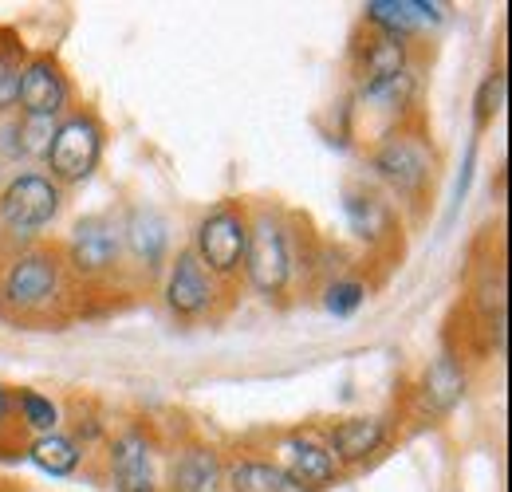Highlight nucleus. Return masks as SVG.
Instances as JSON below:
<instances>
[{"label": "nucleus", "instance_id": "nucleus-4", "mask_svg": "<svg viewBox=\"0 0 512 492\" xmlns=\"http://www.w3.org/2000/svg\"><path fill=\"white\" fill-rule=\"evenodd\" d=\"M249 248V213L241 205H217L209 209L193 229V256L213 280H233L245 268Z\"/></svg>", "mask_w": 512, "mask_h": 492}, {"label": "nucleus", "instance_id": "nucleus-8", "mask_svg": "<svg viewBox=\"0 0 512 492\" xmlns=\"http://www.w3.org/2000/svg\"><path fill=\"white\" fill-rule=\"evenodd\" d=\"M111 465V485L115 492H162V473H158V449L146 430H123L115 433L107 449Z\"/></svg>", "mask_w": 512, "mask_h": 492}, {"label": "nucleus", "instance_id": "nucleus-12", "mask_svg": "<svg viewBox=\"0 0 512 492\" xmlns=\"http://www.w3.org/2000/svg\"><path fill=\"white\" fill-rule=\"evenodd\" d=\"M323 445L335 457V465H367L386 445V422L383 418H371V414L339 418L335 426H327Z\"/></svg>", "mask_w": 512, "mask_h": 492}, {"label": "nucleus", "instance_id": "nucleus-14", "mask_svg": "<svg viewBox=\"0 0 512 492\" xmlns=\"http://www.w3.org/2000/svg\"><path fill=\"white\" fill-rule=\"evenodd\" d=\"M119 225H123V252L134 256L138 268L158 272L166 252H170V225H166V217L158 209H150V205H134L127 213V221H119Z\"/></svg>", "mask_w": 512, "mask_h": 492}, {"label": "nucleus", "instance_id": "nucleus-23", "mask_svg": "<svg viewBox=\"0 0 512 492\" xmlns=\"http://www.w3.org/2000/svg\"><path fill=\"white\" fill-rule=\"evenodd\" d=\"M505 91H509L505 71H489V75H485V83L477 87V99H473V119H477V126H481V130L493 123L497 115H501V107H505Z\"/></svg>", "mask_w": 512, "mask_h": 492}, {"label": "nucleus", "instance_id": "nucleus-15", "mask_svg": "<svg viewBox=\"0 0 512 492\" xmlns=\"http://www.w3.org/2000/svg\"><path fill=\"white\" fill-rule=\"evenodd\" d=\"M367 24L379 36H394V40H410L426 20L438 24L442 20V4H426V0H367L363 4Z\"/></svg>", "mask_w": 512, "mask_h": 492}, {"label": "nucleus", "instance_id": "nucleus-27", "mask_svg": "<svg viewBox=\"0 0 512 492\" xmlns=\"http://www.w3.org/2000/svg\"><path fill=\"white\" fill-rule=\"evenodd\" d=\"M0 189H4V174H0Z\"/></svg>", "mask_w": 512, "mask_h": 492}, {"label": "nucleus", "instance_id": "nucleus-25", "mask_svg": "<svg viewBox=\"0 0 512 492\" xmlns=\"http://www.w3.org/2000/svg\"><path fill=\"white\" fill-rule=\"evenodd\" d=\"M16 87H20V60L0 52V115L16 107Z\"/></svg>", "mask_w": 512, "mask_h": 492}, {"label": "nucleus", "instance_id": "nucleus-10", "mask_svg": "<svg viewBox=\"0 0 512 492\" xmlns=\"http://www.w3.org/2000/svg\"><path fill=\"white\" fill-rule=\"evenodd\" d=\"M276 469L284 473L288 489H304V492H320L327 485H335V477H339V465L327 453V445H323L320 437H308V433H296V437L280 441Z\"/></svg>", "mask_w": 512, "mask_h": 492}, {"label": "nucleus", "instance_id": "nucleus-18", "mask_svg": "<svg viewBox=\"0 0 512 492\" xmlns=\"http://www.w3.org/2000/svg\"><path fill=\"white\" fill-rule=\"evenodd\" d=\"M28 461L40 469V473H48V477H71L75 469H79V461H83V449H79V441L75 437H67V433H44V437H36L32 445H28Z\"/></svg>", "mask_w": 512, "mask_h": 492}, {"label": "nucleus", "instance_id": "nucleus-16", "mask_svg": "<svg viewBox=\"0 0 512 492\" xmlns=\"http://www.w3.org/2000/svg\"><path fill=\"white\" fill-rule=\"evenodd\" d=\"M422 402L430 414H449L465 398V367L457 355H438L422 374Z\"/></svg>", "mask_w": 512, "mask_h": 492}, {"label": "nucleus", "instance_id": "nucleus-22", "mask_svg": "<svg viewBox=\"0 0 512 492\" xmlns=\"http://www.w3.org/2000/svg\"><path fill=\"white\" fill-rule=\"evenodd\" d=\"M60 119H16V146H20V158H48V146H52V134H56Z\"/></svg>", "mask_w": 512, "mask_h": 492}, {"label": "nucleus", "instance_id": "nucleus-1", "mask_svg": "<svg viewBox=\"0 0 512 492\" xmlns=\"http://www.w3.org/2000/svg\"><path fill=\"white\" fill-rule=\"evenodd\" d=\"M64 256L56 248H20L0 272V304L16 315H40L64 292Z\"/></svg>", "mask_w": 512, "mask_h": 492}, {"label": "nucleus", "instance_id": "nucleus-3", "mask_svg": "<svg viewBox=\"0 0 512 492\" xmlns=\"http://www.w3.org/2000/svg\"><path fill=\"white\" fill-rule=\"evenodd\" d=\"M256 296L264 300H280L296 276V260H292V237L288 225L276 213H256L249 217V248H245V268Z\"/></svg>", "mask_w": 512, "mask_h": 492}, {"label": "nucleus", "instance_id": "nucleus-26", "mask_svg": "<svg viewBox=\"0 0 512 492\" xmlns=\"http://www.w3.org/2000/svg\"><path fill=\"white\" fill-rule=\"evenodd\" d=\"M12 410H16V394H12V390L0 382V426L12 418Z\"/></svg>", "mask_w": 512, "mask_h": 492}, {"label": "nucleus", "instance_id": "nucleus-7", "mask_svg": "<svg viewBox=\"0 0 512 492\" xmlns=\"http://www.w3.org/2000/svg\"><path fill=\"white\" fill-rule=\"evenodd\" d=\"M375 178L386 182L398 197H418L434 182V154L418 134H390L371 154Z\"/></svg>", "mask_w": 512, "mask_h": 492}, {"label": "nucleus", "instance_id": "nucleus-19", "mask_svg": "<svg viewBox=\"0 0 512 492\" xmlns=\"http://www.w3.org/2000/svg\"><path fill=\"white\" fill-rule=\"evenodd\" d=\"M225 489L229 492H288L284 473L276 469V461H260V457H241L225 469Z\"/></svg>", "mask_w": 512, "mask_h": 492}, {"label": "nucleus", "instance_id": "nucleus-5", "mask_svg": "<svg viewBox=\"0 0 512 492\" xmlns=\"http://www.w3.org/2000/svg\"><path fill=\"white\" fill-rule=\"evenodd\" d=\"M60 205H64V189L48 174L36 170L12 174L0 189V229L12 237H36L60 217Z\"/></svg>", "mask_w": 512, "mask_h": 492}, {"label": "nucleus", "instance_id": "nucleus-24", "mask_svg": "<svg viewBox=\"0 0 512 492\" xmlns=\"http://www.w3.org/2000/svg\"><path fill=\"white\" fill-rule=\"evenodd\" d=\"M363 300H367V284L363 280H331L327 284V292H323V308L331 311V315H355V311L363 308Z\"/></svg>", "mask_w": 512, "mask_h": 492}, {"label": "nucleus", "instance_id": "nucleus-9", "mask_svg": "<svg viewBox=\"0 0 512 492\" xmlns=\"http://www.w3.org/2000/svg\"><path fill=\"white\" fill-rule=\"evenodd\" d=\"M71 103V83L52 56H32L20 67L16 107L24 119H60Z\"/></svg>", "mask_w": 512, "mask_h": 492}, {"label": "nucleus", "instance_id": "nucleus-17", "mask_svg": "<svg viewBox=\"0 0 512 492\" xmlns=\"http://www.w3.org/2000/svg\"><path fill=\"white\" fill-rule=\"evenodd\" d=\"M402 71H410L406 40L371 36V40L359 48V91H363V87H379L386 79H398Z\"/></svg>", "mask_w": 512, "mask_h": 492}, {"label": "nucleus", "instance_id": "nucleus-6", "mask_svg": "<svg viewBox=\"0 0 512 492\" xmlns=\"http://www.w3.org/2000/svg\"><path fill=\"white\" fill-rule=\"evenodd\" d=\"M123 260V225L107 213L83 217L71 229V241L64 248V268H71L83 280H99L111 276Z\"/></svg>", "mask_w": 512, "mask_h": 492}, {"label": "nucleus", "instance_id": "nucleus-13", "mask_svg": "<svg viewBox=\"0 0 512 492\" xmlns=\"http://www.w3.org/2000/svg\"><path fill=\"white\" fill-rule=\"evenodd\" d=\"M170 492H221L225 485V465L217 457L213 445H182L170 465H166V481H162Z\"/></svg>", "mask_w": 512, "mask_h": 492}, {"label": "nucleus", "instance_id": "nucleus-20", "mask_svg": "<svg viewBox=\"0 0 512 492\" xmlns=\"http://www.w3.org/2000/svg\"><path fill=\"white\" fill-rule=\"evenodd\" d=\"M16 410H20V422L36 433V437L60 430V406L52 398H44L40 390H20L16 394Z\"/></svg>", "mask_w": 512, "mask_h": 492}, {"label": "nucleus", "instance_id": "nucleus-21", "mask_svg": "<svg viewBox=\"0 0 512 492\" xmlns=\"http://www.w3.org/2000/svg\"><path fill=\"white\" fill-rule=\"evenodd\" d=\"M343 209H347V217H351V225H355L359 237H375L386 225V209L375 193H347Z\"/></svg>", "mask_w": 512, "mask_h": 492}, {"label": "nucleus", "instance_id": "nucleus-2", "mask_svg": "<svg viewBox=\"0 0 512 492\" xmlns=\"http://www.w3.org/2000/svg\"><path fill=\"white\" fill-rule=\"evenodd\" d=\"M107 130L99 123L95 111H67L56 123L52 146H48V178L60 185H83L103 162Z\"/></svg>", "mask_w": 512, "mask_h": 492}, {"label": "nucleus", "instance_id": "nucleus-11", "mask_svg": "<svg viewBox=\"0 0 512 492\" xmlns=\"http://www.w3.org/2000/svg\"><path fill=\"white\" fill-rule=\"evenodd\" d=\"M213 300H217V280L197 264L190 248H182L166 272V308L178 319H201L213 308Z\"/></svg>", "mask_w": 512, "mask_h": 492}]
</instances>
